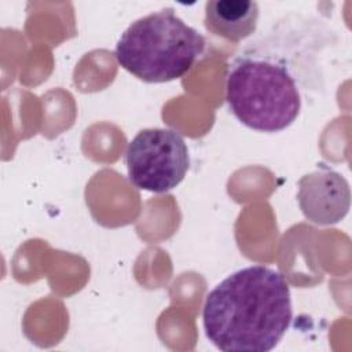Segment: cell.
Segmentation results:
<instances>
[{
  "instance_id": "6da1fadb",
  "label": "cell",
  "mask_w": 352,
  "mask_h": 352,
  "mask_svg": "<svg viewBox=\"0 0 352 352\" xmlns=\"http://www.w3.org/2000/svg\"><path fill=\"white\" fill-rule=\"evenodd\" d=\"M334 32L311 16L290 14L248 43L226 73V100L239 122L279 132L301 114L304 100L322 88V55Z\"/></svg>"
},
{
  "instance_id": "5b68a950",
  "label": "cell",
  "mask_w": 352,
  "mask_h": 352,
  "mask_svg": "<svg viewBox=\"0 0 352 352\" xmlns=\"http://www.w3.org/2000/svg\"><path fill=\"white\" fill-rule=\"evenodd\" d=\"M297 199L307 220L330 226L342 220L351 206V188L346 179L326 166L304 175L298 180Z\"/></svg>"
},
{
  "instance_id": "7a4b0ae2",
  "label": "cell",
  "mask_w": 352,
  "mask_h": 352,
  "mask_svg": "<svg viewBox=\"0 0 352 352\" xmlns=\"http://www.w3.org/2000/svg\"><path fill=\"white\" fill-rule=\"evenodd\" d=\"M292 319L287 280L263 264L230 274L206 294L202 309L208 340L224 352L272 351Z\"/></svg>"
},
{
  "instance_id": "8992f818",
  "label": "cell",
  "mask_w": 352,
  "mask_h": 352,
  "mask_svg": "<svg viewBox=\"0 0 352 352\" xmlns=\"http://www.w3.org/2000/svg\"><path fill=\"white\" fill-rule=\"evenodd\" d=\"M258 15L256 1L213 0L205 4L204 23L212 34L238 43L256 32Z\"/></svg>"
},
{
  "instance_id": "3957f363",
  "label": "cell",
  "mask_w": 352,
  "mask_h": 352,
  "mask_svg": "<svg viewBox=\"0 0 352 352\" xmlns=\"http://www.w3.org/2000/svg\"><path fill=\"white\" fill-rule=\"evenodd\" d=\"M204 50V36L173 8H162L133 21L118 38L114 55L139 80L168 82L190 72Z\"/></svg>"
},
{
  "instance_id": "277c9868",
  "label": "cell",
  "mask_w": 352,
  "mask_h": 352,
  "mask_svg": "<svg viewBox=\"0 0 352 352\" xmlns=\"http://www.w3.org/2000/svg\"><path fill=\"white\" fill-rule=\"evenodd\" d=\"M125 164L128 179L135 187L166 192L183 182L190 168L188 147L173 129H142L128 143Z\"/></svg>"
}]
</instances>
